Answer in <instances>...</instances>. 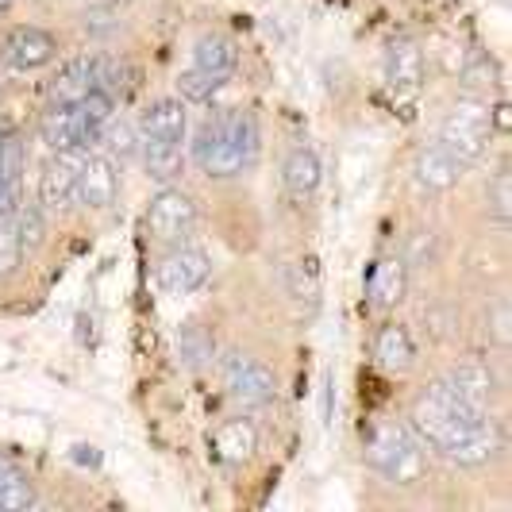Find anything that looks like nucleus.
Here are the masks:
<instances>
[{"instance_id": "obj_11", "label": "nucleus", "mask_w": 512, "mask_h": 512, "mask_svg": "<svg viewBox=\"0 0 512 512\" xmlns=\"http://www.w3.org/2000/svg\"><path fill=\"white\" fill-rule=\"evenodd\" d=\"M385 85L401 97L424 89V51L416 39H393L385 47Z\"/></svg>"}, {"instance_id": "obj_22", "label": "nucleus", "mask_w": 512, "mask_h": 512, "mask_svg": "<svg viewBox=\"0 0 512 512\" xmlns=\"http://www.w3.org/2000/svg\"><path fill=\"white\" fill-rule=\"evenodd\" d=\"M143 170L158 185H174L181 178V170H185L181 143H154V139H147L143 143Z\"/></svg>"}, {"instance_id": "obj_19", "label": "nucleus", "mask_w": 512, "mask_h": 512, "mask_svg": "<svg viewBox=\"0 0 512 512\" xmlns=\"http://www.w3.org/2000/svg\"><path fill=\"white\" fill-rule=\"evenodd\" d=\"M416 359V347H412L409 332L401 324H385L378 339H374V362L382 366L385 374H405Z\"/></svg>"}, {"instance_id": "obj_30", "label": "nucleus", "mask_w": 512, "mask_h": 512, "mask_svg": "<svg viewBox=\"0 0 512 512\" xmlns=\"http://www.w3.org/2000/svg\"><path fill=\"white\" fill-rule=\"evenodd\" d=\"M493 201H497V216L509 220V174L501 170L497 174V185H493Z\"/></svg>"}, {"instance_id": "obj_14", "label": "nucleus", "mask_w": 512, "mask_h": 512, "mask_svg": "<svg viewBox=\"0 0 512 512\" xmlns=\"http://www.w3.org/2000/svg\"><path fill=\"white\" fill-rule=\"evenodd\" d=\"M459 158L447 151V147H439V143H428L424 151L416 154V185H424V189H432V193H447V189H455L462 178Z\"/></svg>"}, {"instance_id": "obj_8", "label": "nucleus", "mask_w": 512, "mask_h": 512, "mask_svg": "<svg viewBox=\"0 0 512 512\" xmlns=\"http://www.w3.org/2000/svg\"><path fill=\"white\" fill-rule=\"evenodd\" d=\"M193 224H197V205L174 185H166L147 208V231L158 243H181L193 231Z\"/></svg>"}, {"instance_id": "obj_10", "label": "nucleus", "mask_w": 512, "mask_h": 512, "mask_svg": "<svg viewBox=\"0 0 512 512\" xmlns=\"http://www.w3.org/2000/svg\"><path fill=\"white\" fill-rule=\"evenodd\" d=\"M120 193V162L112 154H85V166L77 174L74 201L85 208H108Z\"/></svg>"}, {"instance_id": "obj_25", "label": "nucleus", "mask_w": 512, "mask_h": 512, "mask_svg": "<svg viewBox=\"0 0 512 512\" xmlns=\"http://www.w3.org/2000/svg\"><path fill=\"white\" fill-rule=\"evenodd\" d=\"M93 70H97V89L116 101L124 93V85H128V66L120 58H112V54H97L93 58Z\"/></svg>"}, {"instance_id": "obj_4", "label": "nucleus", "mask_w": 512, "mask_h": 512, "mask_svg": "<svg viewBox=\"0 0 512 512\" xmlns=\"http://www.w3.org/2000/svg\"><path fill=\"white\" fill-rule=\"evenodd\" d=\"M489 139H493V112H489V104L466 97V101H459L447 112L436 143L455 154L459 166H474L486 154Z\"/></svg>"}, {"instance_id": "obj_27", "label": "nucleus", "mask_w": 512, "mask_h": 512, "mask_svg": "<svg viewBox=\"0 0 512 512\" xmlns=\"http://www.w3.org/2000/svg\"><path fill=\"white\" fill-rule=\"evenodd\" d=\"M24 143L12 135V131H4V139H0V181H8V185H20V174H24Z\"/></svg>"}, {"instance_id": "obj_21", "label": "nucleus", "mask_w": 512, "mask_h": 512, "mask_svg": "<svg viewBox=\"0 0 512 512\" xmlns=\"http://www.w3.org/2000/svg\"><path fill=\"white\" fill-rule=\"evenodd\" d=\"M235 62H239V47L231 43L228 35H220V31L201 35V39H197V47H193V66H197V70H208V74H228L231 77Z\"/></svg>"}, {"instance_id": "obj_17", "label": "nucleus", "mask_w": 512, "mask_h": 512, "mask_svg": "<svg viewBox=\"0 0 512 512\" xmlns=\"http://www.w3.org/2000/svg\"><path fill=\"white\" fill-rule=\"evenodd\" d=\"M320 178H324V166H320L316 151H308V147H293V151L285 154L282 185L293 201H308V197L320 189Z\"/></svg>"}, {"instance_id": "obj_12", "label": "nucleus", "mask_w": 512, "mask_h": 512, "mask_svg": "<svg viewBox=\"0 0 512 512\" xmlns=\"http://www.w3.org/2000/svg\"><path fill=\"white\" fill-rule=\"evenodd\" d=\"M185 128H189V112H185V101H178V97H162V101L147 104L143 116H139L143 139H154V143H181Z\"/></svg>"}, {"instance_id": "obj_23", "label": "nucleus", "mask_w": 512, "mask_h": 512, "mask_svg": "<svg viewBox=\"0 0 512 512\" xmlns=\"http://www.w3.org/2000/svg\"><path fill=\"white\" fill-rule=\"evenodd\" d=\"M224 85H228V74H208V70H197V66H189V70L178 77L181 101H189V104L212 101V97H216Z\"/></svg>"}, {"instance_id": "obj_24", "label": "nucleus", "mask_w": 512, "mask_h": 512, "mask_svg": "<svg viewBox=\"0 0 512 512\" xmlns=\"http://www.w3.org/2000/svg\"><path fill=\"white\" fill-rule=\"evenodd\" d=\"M12 224L20 231V243H24V251H35V247H43V235H47V224H43V212L35 205H16L12 208Z\"/></svg>"}, {"instance_id": "obj_16", "label": "nucleus", "mask_w": 512, "mask_h": 512, "mask_svg": "<svg viewBox=\"0 0 512 512\" xmlns=\"http://www.w3.org/2000/svg\"><path fill=\"white\" fill-rule=\"evenodd\" d=\"M405 289H409V274H405V258H378L370 266V278H366V297L370 305L393 308L405 301Z\"/></svg>"}, {"instance_id": "obj_7", "label": "nucleus", "mask_w": 512, "mask_h": 512, "mask_svg": "<svg viewBox=\"0 0 512 512\" xmlns=\"http://www.w3.org/2000/svg\"><path fill=\"white\" fill-rule=\"evenodd\" d=\"M158 289L170 293V297H185V293H197L201 285L212 278V258L201 247H178L158 262Z\"/></svg>"}, {"instance_id": "obj_13", "label": "nucleus", "mask_w": 512, "mask_h": 512, "mask_svg": "<svg viewBox=\"0 0 512 512\" xmlns=\"http://www.w3.org/2000/svg\"><path fill=\"white\" fill-rule=\"evenodd\" d=\"M447 385L459 393L462 401H470L474 409H489V401L497 397V378L489 370L486 359H462L447 374Z\"/></svg>"}, {"instance_id": "obj_5", "label": "nucleus", "mask_w": 512, "mask_h": 512, "mask_svg": "<svg viewBox=\"0 0 512 512\" xmlns=\"http://www.w3.org/2000/svg\"><path fill=\"white\" fill-rule=\"evenodd\" d=\"M220 378H224L228 397L235 405H243V409H262V405H270L274 393H278L274 374H270L262 362L251 359V355H224Z\"/></svg>"}, {"instance_id": "obj_3", "label": "nucleus", "mask_w": 512, "mask_h": 512, "mask_svg": "<svg viewBox=\"0 0 512 512\" xmlns=\"http://www.w3.org/2000/svg\"><path fill=\"white\" fill-rule=\"evenodd\" d=\"M366 462L393 486H416L428 470V451L420 436L401 420H378L366 436Z\"/></svg>"}, {"instance_id": "obj_2", "label": "nucleus", "mask_w": 512, "mask_h": 512, "mask_svg": "<svg viewBox=\"0 0 512 512\" xmlns=\"http://www.w3.org/2000/svg\"><path fill=\"white\" fill-rule=\"evenodd\" d=\"M193 166L208 178H239L258 158V124L251 112H216L193 135Z\"/></svg>"}, {"instance_id": "obj_9", "label": "nucleus", "mask_w": 512, "mask_h": 512, "mask_svg": "<svg viewBox=\"0 0 512 512\" xmlns=\"http://www.w3.org/2000/svg\"><path fill=\"white\" fill-rule=\"evenodd\" d=\"M85 166V151H54L51 162L43 166L39 174V208L43 212H58L74 201V189H77V174Z\"/></svg>"}, {"instance_id": "obj_6", "label": "nucleus", "mask_w": 512, "mask_h": 512, "mask_svg": "<svg viewBox=\"0 0 512 512\" xmlns=\"http://www.w3.org/2000/svg\"><path fill=\"white\" fill-rule=\"evenodd\" d=\"M58 58V39L43 27H12L4 39H0V62L16 74H31V70H43Z\"/></svg>"}, {"instance_id": "obj_20", "label": "nucleus", "mask_w": 512, "mask_h": 512, "mask_svg": "<svg viewBox=\"0 0 512 512\" xmlns=\"http://www.w3.org/2000/svg\"><path fill=\"white\" fill-rule=\"evenodd\" d=\"M39 493H35V482L27 478L24 470L12 459L0 455V512H24L35 509Z\"/></svg>"}, {"instance_id": "obj_18", "label": "nucleus", "mask_w": 512, "mask_h": 512, "mask_svg": "<svg viewBox=\"0 0 512 512\" xmlns=\"http://www.w3.org/2000/svg\"><path fill=\"white\" fill-rule=\"evenodd\" d=\"M212 451L220 455V462L239 466V462H247L258 451V428L251 424V420H228V424L216 428Z\"/></svg>"}, {"instance_id": "obj_28", "label": "nucleus", "mask_w": 512, "mask_h": 512, "mask_svg": "<svg viewBox=\"0 0 512 512\" xmlns=\"http://www.w3.org/2000/svg\"><path fill=\"white\" fill-rule=\"evenodd\" d=\"M181 359L189 362V366H205L212 359V335L205 328H197V324H189L181 332Z\"/></svg>"}, {"instance_id": "obj_1", "label": "nucleus", "mask_w": 512, "mask_h": 512, "mask_svg": "<svg viewBox=\"0 0 512 512\" xmlns=\"http://www.w3.org/2000/svg\"><path fill=\"white\" fill-rule=\"evenodd\" d=\"M409 428L424 447L439 451L443 459L459 466H486L501 451V428L486 409L462 401L447 382H432L409 412Z\"/></svg>"}, {"instance_id": "obj_29", "label": "nucleus", "mask_w": 512, "mask_h": 512, "mask_svg": "<svg viewBox=\"0 0 512 512\" xmlns=\"http://www.w3.org/2000/svg\"><path fill=\"white\" fill-rule=\"evenodd\" d=\"M493 81H497V70L489 62V54H470V62L462 70V85L470 93H486V89H493Z\"/></svg>"}, {"instance_id": "obj_31", "label": "nucleus", "mask_w": 512, "mask_h": 512, "mask_svg": "<svg viewBox=\"0 0 512 512\" xmlns=\"http://www.w3.org/2000/svg\"><path fill=\"white\" fill-rule=\"evenodd\" d=\"M8 8H12V0H0V16H4V12H8Z\"/></svg>"}, {"instance_id": "obj_26", "label": "nucleus", "mask_w": 512, "mask_h": 512, "mask_svg": "<svg viewBox=\"0 0 512 512\" xmlns=\"http://www.w3.org/2000/svg\"><path fill=\"white\" fill-rule=\"evenodd\" d=\"M20 258H24L20 231L12 224V216H0V278H12L20 270Z\"/></svg>"}, {"instance_id": "obj_15", "label": "nucleus", "mask_w": 512, "mask_h": 512, "mask_svg": "<svg viewBox=\"0 0 512 512\" xmlns=\"http://www.w3.org/2000/svg\"><path fill=\"white\" fill-rule=\"evenodd\" d=\"M97 89V70H93V58H70L62 70H58V77L51 81V108H70V104L85 101L89 93Z\"/></svg>"}]
</instances>
